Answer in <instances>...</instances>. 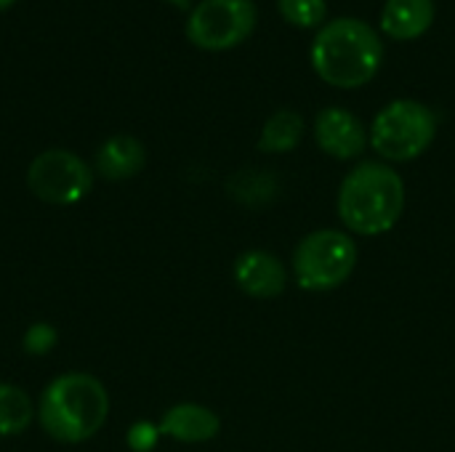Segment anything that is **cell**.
<instances>
[{
    "mask_svg": "<svg viewBox=\"0 0 455 452\" xmlns=\"http://www.w3.org/2000/svg\"><path fill=\"white\" fill-rule=\"evenodd\" d=\"M405 210V181L379 160L360 163L339 189L341 224L363 237H379L397 226Z\"/></svg>",
    "mask_w": 455,
    "mask_h": 452,
    "instance_id": "3957f363",
    "label": "cell"
},
{
    "mask_svg": "<svg viewBox=\"0 0 455 452\" xmlns=\"http://www.w3.org/2000/svg\"><path fill=\"white\" fill-rule=\"evenodd\" d=\"M357 266V245L347 232L317 229L307 234L293 250V274L299 288L309 293H328L341 288Z\"/></svg>",
    "mask_w": 455,
    "mask_h": 452,
    "instance_id": "5b68a950",
    "label": "cell"
},
{
    "mask_svg": "<svg viewBox=\"0 0 455 452\" xmlns=\"http://www.w3.org/2000/svg\"><path fill=\"white\" fill-rule=\"evenodd\" d=\"M13 3H16V0H0V11H5V8H11Z\"/></svg>",
    "mask_w": 455,
    "mask_h": 452,
    "instance_id": "d6986e66",
    "label": "cell"
},
{
    "mask_svg": "<svg viewBox=\"0 0 455 452\" xmlns=\"http://www.w3.org/2000/svg\"><path fill=\"white\" fill-rule=\"evenodd\" d=\"M315 141L328 157L355 160L368 149L371 131L355 112L344 107H325L315 117Z\"/></svg>",
    "mask_w": 455,
    "mask_h": 452,
    "instance_id": "ba28073f",
    "label": "cell"
},
{
    "mask_svg": "<svg viewBox=\"0 0 455 452\" xmlns=\"http://www.w3.org/2000/svg\"><path fill=\"white\" fill-rule=\"evenodd\" d=\"M232 277H235V285L256 301L277 298L285 293V285H288L285 264L269 250H248L237 256Z\"/></svg>",
    "mask_w": 455,
    "mask_h": 452,
    "instance_id": "9c48e42d",
    "label": "cell"
},
{
    "mask_svg": "<svg viewBox=\"0 0 455 452\" xmlns=\"http://www.w3.org/2000/svg\"><path fill=\"white\" fill-rule=\"evenodd\" d=\"M147 165V147L131 133H115L104 139L93 157V173L104 181H131Z\"/></svg>",
    "mask_w": 455,
    "mask_h": 452,
    "instance_id": "8fae6325",
    "label": "cell"
},
{
    "mask_svg": "<svg viewBox=\"0 0 455 452\" xmlns=\"http://www.w3.org/2000/svg\"><path fill=\"white\" fill-rule=\"evenodd\" d=\"M165 3H171V5H176V8H189L192 0H165Z\"/></svg>",
    "mask_w": 455,
    "mask_h": 452,
    "instance_id": "ac0fdd59",
    "label": "cell"
},
{
    "mask_svg": "<svg viewBox=\"0 0 455 452\" xmlns=\"http://www.w3.org/2000/svg\"><path fill=\"white\" fill-rule=\"evenodd\" d=\"M112 400L101 378L67 370L45 384L37 397V426L59 445L91 442L109 421Z\"/></svg>",
    "mask_w": 455,
    "mask_h": 452,
    "instance_id": "6da1fadb",
    "label": "cell"
},
{
    "mask_svg": "<svg viewBox=\"0 0 455 452\" xmlns=\"http://www.w3.org/2000/svg\"><path fill=\"white\" fill-rule=\"evenodd\" d=\"M160 426V434L173 440V442H181V445H203V442H211L219 437L221 432V418L205 408V405H197V402H179V405H171L163 418L157 421Z\"/></svg>",
    "mask_w": 455,
    "mask_h": 452,
    "instance_id": "30bf717a",
    "label": "cell"
},
{
    "mask_svg": "<svg viewBox=\"0 0 455 452\" xmlns=\"http://www.w3.org/2000/svg\"><path fill=\"white\" fill-rule=\"evenodd\" d=\"M27 189L35 200L51 208H72L93 192V165L72 149H43L27 165Z\"/></svg>",
    "mask_w": 455,
    "mask_h": 452,
    "instance_id": "8992f818",
    "label": "cell"
},
{
    "mask_svg": "<svg viewBox=\"0 0 455 452\" xmlns=\"http://www.w3.org/2000/svg\"><path fill=\"white\" fill-rule=\"evenodd\" d=\"M309 61L317 77L333 88L368 85L384 61L381 35L357 16L328 19L312 37Z\"/></svg>",
    "mask_w": 455,
    "mask_h": 452,
    "instance_id": "7a4b0ae2",
    "label": "cell"
},
{
    "mask_svg": "<svg viewBox=\"0 0 455 452\" xmlns=\"http://www.w3.org/2000/svg\"><path fill=\"white\" fill-rule=\"evenodd\" d=\"M437 139V115L416 99L387 104L371 125V147L381 160L411 163L421 157Z\"/></svg>",
    "mask_w": 455,
    "mask_h": 452,
    "instance_id": "277c9868",
    "label": "cell"
},
{
    "mask_svg": "<svg viewBox=\"0 0 455 452\" xmlns=\"http://www.w3.org/2000/svg\"><path fill=\"white\" fill-rule=\"evenodd\" d=\"M163 434H160V426L155 421H133L125 432V448L131 452H155V448L160 445Z\"/></svg>",
    "mask_w": 455,
    "mask_h": 452,
    "instance_id": "e0dca14e",
    "label": "cell"
},
{
    "mask_svg": "<svg viewBox=\"0 0 455 452\" xmlns=\"http://www.w3.org/2000/svg\"><path fill=\"white\" fill-rule=\"evenodd\" d=\"M37 421V402L13 381H0V440H16Z\"/></svg>",
    "mask_w": 455,
    "mask_h": 452,
    "instance_id": "4fadbf2b",
    "label": "cell"
},
{
    "mask_svg": "<svg viewBox=\"0 0 455 452\" xmlns=\"http://www.w3.org/2000/svg\"><path fill=\"white\" fill-rule=\"evenodd\" d=\"M277 11L299 29H320L328 21V0H277Z\"/></svg>",
    "mask_w": 455,
    "mask_h": 452,
    "instance_id": "9a60e30c",
    "label": "cell"
},
{
    "mask_svg": "<svg viewBox=\"0 0 455 452\" xmlns=\"http://www.w3.org/2000/svg\"><path fill=\"white\" fill-rule=\"evenodd\" d=\"M307 123L301 117V112L296 109H277L275 115L267 117L261 136H259V149L267 155H285L293 152L301 139H304Z\"/></svg>",
    "mask_w": 455,
    "mask_h": 452,
    "instance_id": "5bb4252c",
    "label": "cell"
},
{
    "mask_svg": "<svg viewBox=\"0 0 455 452\" xmlns=\"http://www.w3.org/2000/svg\"><path fill=\"white\" fill-rule=\"evenodd\" d=\"M259 21L253 0H200L187 16V37L203 51H229L245 43Z\"/></svg>",
    "mask_w": 455,
    "mask_h": 452,
    "instance_id": "52a82bcc",
    "label": "cell"
},
{
    "mask_svg": "<svg viewBox=\"0 0 455 452\" xmlns=\"http://www.w3.org/2000/svg\"><path fill=\"white\" fill-rule=\"evenodd\" d=\"M435 16V0H387L381 8V32L392 40H416L429 32Z\"/></svg>",
    "mask_w": 455,
    "mask_h": 452,
    "instance_id": "7c38bea8",
    "label": "cell"
},
{
    "mask_svg": "<svg viewBox=\"0 0 455 452\" xmlns=\"http://www.w3.org/2000/svg\"><path fill=\"white\" fill-rule=\"evenodd\" d=\"M59 338H61V333H59V328L53 322L37 320V322L24 328V333H21V352L27 357H35V360L48 357L59 346Z\"/></svg>",
    "mask_w": 455,
    "mask_h": 452,
    "instance_id": "2e32d148",
    "label": "cell"
}]
</instances>
